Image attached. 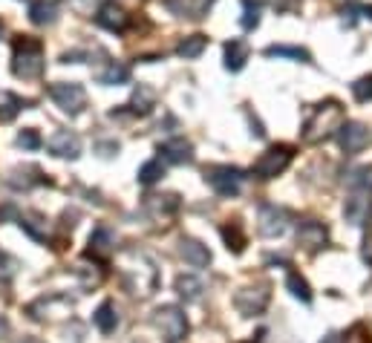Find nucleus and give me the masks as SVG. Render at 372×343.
I'll return each mask as SVG.
<instances>
[{"label": "nucleus", "instance_id": "20e7f679", "mask_svg": "<svg viewBox=\"0 0 372 343\" xmlns=\"http://www.w3.org/2000/svg\"><path fill=\"white\" fill-rule=\"evenodd\" d=\"M50 98L63 112H70V116H78V112L84 110V104H87V92H84L81 84H75V81H58V84H52Z\"/></svg>", "mask_w": 372, "mask_h": 343}, {"label": "nucleus", "instance_id": "423d86ee", "mask_svg": "<svg viewBox=\"0 0 372 343\" xmlns=\"http://www.w3.org/2000/svg\"><path fill=\"white\" fill-rule=\"evenodd\" d=\"M156 326H159L161 335H165L170 343L182 340L185 332H188V320H185V315L176 306H161L156 312Z\"/></svg>", "mask_w": 372, "mask_h": 343}, {"label": "nucleus", "instance_id": "9d476101", "mask_svg": "<svg viewBox=\"0 0 372 343\" xmlns=\"http://www.w3.org/2000/svg\"><path fill=\"white\" fill-rule=\"evenodd\" d=\"M159 153H161V159H165V161H170V165H185V161L193 159V147H190V141L176 136V139L161 141L159 144Z\"/></svg>", "mask_w": 372, "mask_h": 343}, {"label": "nucleus", "instance_id": "7c9ffc66", "mask_svg": "<svg viewBox=\"0 0 372 343\" xmlns=\"http://www.w3.org/2000/svg\"><path fill=\"white\" fill-rule=\"evenodd\" d=\"M18 144L23 147V150H38L41 147V136H38V130H32V127H26L23 133L18 136Z\"/></svg>", "mask_w": 372, "mask_h": 343}, {"label": "nucleus", "instance_id": "4be33fe9", "mask_svg": "<svg viewBox=\"0 0 372 343\" xmlns=\"http://www.w3.org/2000/svg\"><path fill=\"white\" fill-rule=\"evenodd\" d=\"M161 176H165V165H161V159H150V161H144V165H141L139 182L141 185H156Z\"/></svg>", "mask_w": 372, "mask_h": 343}, {"label": "nucleus", "instance_id": "473e14b6", "mask_svg": "<svg viewBox=\"0 0 372 343\" xmlns=\"http://www.w3.org/2000/svg\"><path fill=\"white\" fill-rule=\"evenodd\" d=\"M364 259L372 266V237H366V239H364Z\"/></svg>", "mask_w": 372, "mask_h": 343}, {"label": "nucleus", "instance_id": "aec40b11", "mask_svg": "<svg viewBox=\"0 0 372 343\" xmlns=\"http://www.w3.org/2000/svg\"><path fill=\"white\" fill-rule=\"evenodd\" d=\"M110 251H112V234H110V228H95L92 237H90V254L107 257Z\"/></svg>", "mask_w": 372, "mask_h": 343}, {"label": "nucleus", "instance_id": "dca6fc26", "mask_svg": "<svg viewBox=\"0 0 372 343\" xmlns=\"http://www.w3.org/2000/svg\"><path fill=\"white\" fill-rule=\"evenodd\" d=\"M297 239L303 245H309V248H320V245L326 242V225H320V222H303L297 228Z\"/></svg>", "mask_w": 372, "mask_h": 343}, {"label": "nucleus", "instance_id": "f257e3e1", "mask_svg": "<svg viewBox=\"0 0 372 343\" xmlns=\"http://www.w3.org/2000/svg\"><path fill=\"white\" fill-rule=\"evenodd\" d=\"M12 72L18 78H23V81L41 78V72H43V43L38 38H29V35L14 38Z\"/></svg>", "mask_w": 372, "mask_h": 343}, {"label": "nucleus", "instance_id": "cd10ccee", "mask_svg": "<svg viewBox=\"0 0 372 343\" xmlns=\"http://www.w3.org/2000/svg\"><path fill=\"white\" fill-rule=\"evenodd\" d=\"M222 237H225V242H228V248H234L237 254L246 248V237L239 234L237 225H225V228H222Z\"/></svg>", "mask_w": 372, "mask_h": 343}, {"label": "nucleus", "instance_id": "a211bd4d", "mask_svg": "<svg viewBox=\"0 0 372 343\" xmlns=\"http://www.w3.org/2000/svg\"><path fill=\"white\" fill-rule=\"evenodd\" d=\"M92 320H95V326H99L104 335L116 332V326H119V315H116V308H112V303H101L99 308H95Z\"/></svg>", "mask_w": 372, "mask_h": 343}, {"label": "nucleus", "instance_id": "f3484780", "mask_svg": "<svg viewBox=\"0 0 372 343\" xmlns=\"http://www.w3.org/2000/svg\"><path fill=\"white\" fill-rule=\"evenodd\" d=\"M127 81H130V70H127L124 63H116V61H112L107 70H101V72H99V84H104V87L127 84Z\"/></svg>", "mask_w": 372, "mask_h": 343}, {"label": "nucleus", "instance_id": "a878e982", "mask_svg": "<svg viewBox=\"0 0 372 343\" xmlns=\"http://www.w3.org/2000/svg\"><path fill=\"white\" fill-rule=\"evenodd\" d=\"M176 288H179V294H182L185 300H197V297H199V291H202V280H197V277L185 274V277H179V280H176Z\"/></svg>", "mask_w": 372, "mask_h": 343}, {"label": "nucleus", "instance_id": "f704fd0d", "mask_svg": "<svg viewBox=\"0 0 372 343\" xmlns=\"http://www.w3.org/2000/svg\"><path fill=\"white\" fill-rule=\"evenodd\" d=\"M21 343H43V340H38V337H23Z\"/></svg>", "mask_w": 372, "mask_h": 343}, {"label": "nucleus", "instance_id": "c756f323", "mask_svg": "<svg viewBox=\"0 0 372 343\" xmlns=\"http://www.w3.org/2000/svg\"><path fill=\"white\" fill-rule=\"evenodd\" d=\"M349 185H352V188H364V190H369V188H372V168H358V170H352Z\"/></svg>", "mask_w": 372, "mask_h": 343}, {"label": "nucleus", "instance_id": "6e6552de", "mask_svg": "<svg viewBox=\"0 0 372 343\" xmlns=\"http://www.w3.org/2000/svg\"><path fill=\"white\" fill-rule=\"evenodd\" d=\"M337 139H341V147L346 153H361L364 144L369 141V130L358 121H346L337 127Z\"/></svg>", "mask_w": 372, "mask_h": 343}, {"label": "nucleus", "instance_id": "72a5a7b5", "mask_svg": "<svg viewBox=\"0 0 372 343\" xmlns=\"http://www.w3.org/2000/svg\"><path fill=\"white\" fill-rule=\"evenodd\" d=\"M361 12H364V18H369V21H372V6H361Z\"/></svg>", "mask_w": 372, "mask_h": 343}, {"label": "nucleus", "instance_id": "2f4dec72", "mask_svg": "<svg viewBox=\"0 0 372 343\" xmlns=\"http://www.w3.org/2000/svg\"><path fill=\"white\" fill-rule=\"evenodd\" d=\"M12 274H14V263H12L3 251H0V280H9Z\"/></svg>", "mask_w": 372, "mask_h": 343}, {"label": "nucleus", "instance_id": "412c9836", "mask_svg": "<svg viewBox=\"0 0 372 343\" xmlns=\"http://www.w3.org/2000/svg\"><path fill=\"white\" fill-rule=\"evenodd\" d=\"M205 46H208V38L205 35H190V38H185L179 46H176V55H182V58H199L205 52Z\"/></svg>", "mask_w": 372, "mask_h": 343}, {"label": "nucleus", "instance_id": "6ab92c4d", "mask_svg": "<svg viewBox=\"0 0 372 343\" xmlns=\"http://www.w3.org/2000/svg\"><path fill=\"white\" fill-rule=\"evenodd\" d=\"M26 104H29V101H23V98H18V95L0 92V121H12Z\"/></svg>", "mask_w": 372, "mask_h": 343}, {"label": "nucleus", "instance_id": "ddd939ff", "mask_svg": "<svg viewBox=\"0 0 372 343\" xmlns=\"http://www.w3.org/2000/svg\"><path fill=\"white\" fill-rule=\"evenodd\" d=\"M182 257H185V263L188 266H193V268H202V266H208L211 263V254H208V248L202 242H197V239H182Z\"/></svg>", "mask_w": 372, "mask_h": 343}, {"label": "nucleus", "instance_id": "9b49d317", "mask_svg": "<svg viewBox=\"0 0 372 343\" xmlns=\"http://www.w3.org/2000/svg\"><path fill=\"white\" fill-rule=\"evenodd\" d=\"M286 231V210L277 205H263L260 208V234L263 237H280Z\"/></svg>", "mask_w": 372, "mask_h": 343}, {"label": "nucleus", "instance_id": "0eeeda50", "mask_svg": "<svg viewBox=\"0 0 372 343\" xmlns=\"http://www.w3.org/2000/svg\"><path fill=\"white\" fill-rule=\"evenodd\" d=\"M266 303H268V288H266V286L242 288V291H237V297H234V306H237L246 317L260 315L263 308H266Z\"/></svg>", "mask_w": 372, "mask_h": 343}, {"label": "nucleus", "instance_id": "7ed1b4c3", "mask_svg": "<svg viewBox=\"0 0 372 343\" xmlns=\"http://www.w3.org/2000/svg\"><path fill=\"white\" fill-rule=\"evenodd\" d=\"M292 156H295V150H292L288 144H274V147H268V150L254 161L251 173H254V176H260V179H274L277 173H283V170L288 168Z\"/></svg>", "mask_w": 372, "mask_h": 343}, {"label": "nucleus", "instance_id": "b1692460", "mask_svg": "<svg viewBox=\"0 0 372 343\" xmlns=\"http://www.w3.org/2000/svg\"><path fill=\"white\" fill-rule=\"evenodd\" d=\"M286 286H288V291H292L297 300H303V303H312V291H309V283H306L300 274H295V271L288 274V277H286Z\"/></svg>", "mask_w": 372, "mask_h": 343}, {"label": "nucleus", "instance_id": "f8f14e48", "mask_svg": "<svg viewBox=\"0 0 372 343\" xmlns=\"http://www.w3.org/2000/svg\"><path fill=\"white\" fill-rule=\"evenodd\" d=\"M95 23L104 26L107 32H124L127 23H130V18H127V12L116 3H104L99 9V14H95Z\"/></svg>", "mask_w": 372, "mask_h": 343}, {"label": "nucleus", "instance_id": "c85d7f7f", "mask_svg": "<svg viewBox=\"0 0 372 343\" xmlns=\"http://www.w3.org/2000/svg\"><path fill=\"white\" fill-rule=\"evenodd\" d=\"M352 95L358 98V101H369L372 98V75H364V78H358L352 84Z\"/></svg>", "mask_w": 372, "mask_h": 343}, {"label": "nucleus", "instance_id": "39448f33", "mask_svg": "<svg viewBox=\"0 0 372 343\" xmlns=\"http://www.w3.org/2000/svg\"><path fill=\"white\" fill-rule=\"evenodd\" d=\"M205 176H208V182H211V188L219 196H237L239 188H242V179H246L239 168H231V165H217Z\"/></svg>", "mask_w": 372, "mask_h": 343}, {"label": "nucleus", "instance_id": "bb28decb", "mask_svg": "<svg viewBox=\"0 0 372 343\" xmlns=\"http://www.w3.org/2000/svg\"><path fill=\"white\" fill-rule=\"evenodd\" d=\"M364 210H369V205L364 199H358V196H352V199L346 202V208H344V214H346V219L352 225H361L364 222Z\"/></svg>", "mask_w": 372, "mask_h": 343}, {"label": "nucleus", "instance_id": "5701e85b", "mask_svg": "<svg viewBox=\"0 0 372 343\" xmlns=\"http://www.w3.org/2000/svg\"><path fill=\"white\" fill-rule=\"evenodd\" d=\"M260 14H263V3H257V0H242V29H257L260 23Z\"/></svg>", "mask_w": 372, "mask_h": 343}, {"label": "nucleus", "instance_id": "c9c22d12", "mask_svg": "<svg viewBox=\"0 0 372 343\" xmlns=\"http://www.w3.org/2000/svg\"><path fill=\"white\" fill-rule=\"evenodd\" d=\"M0 35H3V23H0Z\"/></svg>", "mask_w": 372, "mask_h": 343}, {"label": "nucleus", "instance_id": "393cba45", "mask_svg": "<svg viewBox=\"0 0 372 343\" xmlns=\"http://www.w3.org/2000/svg\"><path fill=\"white\" fill-rule=\"evenodd\" d=\"M266 55L268 58H297V61H309V52H306V49H300V46H277V43H274V46H268L266 49Z\"/></svg>", "mask_w": 372, "mask_h": 343}, {"label": "nucleus", "instance_id": "2eb2a0df", "mask_svg": "<svg viewBox=\"0 0 372 343\" xmlns=\"http://www.w3.org/2000/svg\"><path fill=\"white\" fill-rule=\"evenodd\" d=\"M246 61H248V46L246 43L242 41H228L225 43V70L239 72L242 67H246Z\"/></svg>", "mask_w": 372, "mask_h": 343}, {"label": "nucleus", "instance_id": "f03ea898", "mask_svg": "<svg viewBox=\"0 0 372 343\" xmlns=\"http://www.w3.org/2000/svg\"><path fill=\"white\" fill-rule=\"evenodd\" d=\"M344 119V110L337 101H326L315 110V116L306 121V141H320V139H329L332 136V127H337V121Z\"/></svg>", "mask_w": 372, "mask_h": 343}, {"label": "nucleus", "instance_id": "1a4fd4ad", "mask_svg": "<svg viewBox=\"0 0 372 343\" xmlns=\"http://www.w3.org/2000/svg\"><path fill=\"white\" fill-rule=\"evenodd\" d=\"M46 147H50L52 156H61V159H75L81 153V141L75 133H70V130H58V133L46 141Z\"/></svg>", "mask_w": 372, "mask_h": 343}, {"label": "nucleus", "instance_id": "4468645a", "mask_svg": "<svg viewBox=\"0 0 372 343\" xmlns=\"http://www.w3.org/2000/svg\"><path fill=\"white\" fill-rule=\"evenodd\" d=\"M58 9H61L58 0H38V3H32V9H29V21L35 26H46L58 18Z\"/></svg>", "mask_w": 372, "mask_h": 343}]
</instances>
